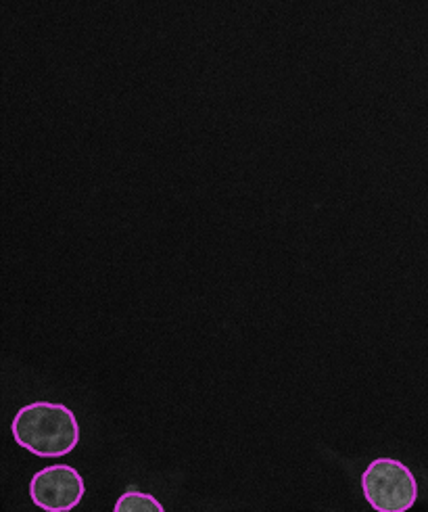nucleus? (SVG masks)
<instances>
[{
	"label": "nucleus",
	"mask_w": 428,
	"mask_h": 512,
	"mask_svg": "<svg viewBox=\"0 0 428 512\" xmlns=\"http://www.w3.org/2000/svg\"><path fill=\"white\" fill-rule=\"evenodd\" d=\"M17 444L40 458H61L80 441L76 414L63 404L34 402L23 406L11 425Z\"/></svg>",
	"instance_id": "nucleus-1"
},
{
	"label": "nucleus",
	"mask_w": 428,
	"mask_h": 512,
	"mask_svg": "<svg viewBox=\"0 0 428 512\" xmlns=\"http://www.w3.org/2000/svg\"><path fill=\"white\" fill-rule=\"evenodd\" d=\"M362 490L376 512H408L418 500V481L406 464L376 458L362 475Z\"/></svg>",
	"instance_id": "nucleus-2"
},
{
	"label": "nucleus",
	"mask_w": 428,
	"mask_h": 512,
	"mask_svg": "<svg viewBox=\"0 0 428 512\" xmlns=\"http://www.w3.org/2000/svg\"><path fill=\"white\" fill-rule=\"evenodd\" d=\"M86 494L82 475L67 464H53L38 471L30 483V498L44 512L74 510Z\"/></svg>",
	"instance_id": "nucleus-3"
},
{
	"label": "nucleus",
	"mask_w": 428,
	"mask_h": 512,
	"mask_svg": "<svg viewBox=\"0 0 428 512\" xmlns=\"http://www.w3.org/2000/svg\"><path fill=\"white\" fill-rule=\"evenodd\" d=\"M113 512H165V508L151 494L126 492L124 496L117 498Z\"/></svg>",
	"instance_id": "nucleus-4"
}]
</instances>
